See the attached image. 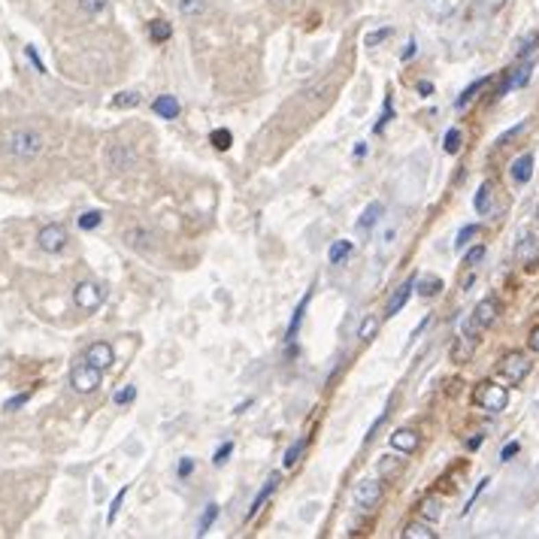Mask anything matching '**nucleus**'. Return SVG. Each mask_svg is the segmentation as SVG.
<instances>
[{"mask_svg": "<svg viewBox=\"0 0 539 539\" xmlns=\"http://www.w3.org/2000/svg\"><path fill=\"white\" fill-rule=\"evenodd\" d=\"M149 34H152V40H155V43H164V40H170V36H173V27H170V21L155 19V21H149Z\"/></svg>", "mask_w": 539, "mask_h": 539, "instance_id": "obj_18", "label": "nucleus"}, {"mask_svg": "<svg viewBox=\"0 0 539 539\" xmlns=\"http://www.w3.org/2000/svg\"><path fill=\"white\" fill-rule=\"evenodd\" d=\"M518 448H521L518 442H509V446H506L503 451H500V461H512V457L518 455Z\"/></svg>", "mask_w": 539, "mask_h": 539, "instance_id": "obj_44", "label": "nucleus"}, {"mask_svg": "<svg viewBox=\"0 0 539 539\" xmlns=\"http://www.w3.org/2000/svg\"><path fill=\"white\" fill-rule=\"evenodd\" d=\"M485 85H488V79H479V82H472V85H470V88H467V91H464V94H461V97H457V104H455V106H457V109H464V106H467V104H470V100H472V97H476V94H479V91H482V88H485Z\"/></svg>", "mask_w": 539, "mask_h": 539, "instance_id": "obj_27", "label": "nucleus"}, {"mask_svg": "<svg viewBox=\"0 0 539 539\" xmlns=\"http://www.w3.org/2000/svg\"><path fill=\"white\" fill-rule=\"evenodd\" d=\"M218 518V506L215 503H209L206 509H203V515H200V524H197V536H203L209 527H213V521Z\"/></svg>", "mask_w": 539, "mask_h": 539, "instance_id": "obj_24", "label": "nucleus"}, {"mask_svg": "<svg viewBox=\"0 0 539 539\" xmlns=\"http://www.w3.org/2000/svg\"><path fill=\"white\" fill-rule=\"evenodd\" d=\"M412 288H415V279H406L403 285H400L394 294H391V300H388V315H397V312L403 309L406 300H409V294H412Z\"/></svg>", "mask_w": 539, "mask_h": 539, "instance_id": "obj_14", "label": "nucleus"}, {"mask_svg": "<svg viewBox=\"0 0 539 539\" xmlns=\"http://www.w3.org/2000/svg\"><path fill=\"white\" fill-rule=\"evenodd\" d=\"M391 448H397V451H415V448H418V433L409 431V427H400V431L391 433Z\"/></svg>", "mask_w": 539, "mask_h": 539, "instance_id": "obj_12", "label": "nucleus"}, {"mask_svg": "<svg viewBox=\"0 0 539 539\" xmlns=\"http://www.w3.org/2000/svg\"><path fill=\"white\" fill-rule=\"evenodd\" d=\"M230 451H234V442H224V446L215 451V457H213V464H215V467H221V464H228V455H230Z\"/></svg>", "mask_w": 539, "mask_h": 539, "instance_id": "obj_40", "label": "nucleus"}, {"mask_svg": "<svg viewBox=\"0 0 539 539\" xmlns=\"http://www.w3.org/2000/svg\"><path fill=\"white\" fill-rule=\"evenodd\" d=\"M421 512H424V518H431V521H436L440 518V503H436V500H424V503H421Z\"/></svg>", "mask_w": 539, "mask_h": 539, "instance_id": "obj_36", "label": "nucleus"}, {"mask_svg": "<svg viewBox=\"0 0 539 539\" xmlns=\"http://www.w3.org/2000/svg\"><path fill=\"white\" fill-rule=\"evenodd\" d=\"M6 152L21 158V161H31L43 152V136L36 130H16V134L6 140Z\"/></svg>", "mask_w": 539, "mask_h": 539, "instance_id": "obj_1", "label": "nucleus"}, {"mask_svg": "<svg viewBox=\"0 0 539 539\" xmlns=\"http://www.w3.org/2000/svg\"><path fill=\"white\" fill-rule=\"evenodd\" d=\"M476 234H479V224H467V228H464L461 234H457V243H455V245H457V249H464V245H467Z\"/></svg>", "mask_w": 539, "mask_h": 539, "instance_id": "obj_35", "label": "nucleus"}, {"mask_svg": "<svg viewBox=\"0 0 539 539\" xmlns=\"http://www.w3.org/2000/svg\"><path fill=\"white\" fill-rule=\"evenodd\" d=\"M515 258H518V264H524V267H536L539 264V239L534 234H524L518 239V245H515Z\"/></svg>", "mask_w": 539, "mask_h": 539, "instance_id": "obj_8", "label": "nucleus"}, {"mask_svg": "<svg viewBox=\"0 0 539 539\" xmlns=\"http://www.w3.org/2000/svg\"><path fill=\"white\" fill-rule=\"evenodd\" d=\"M536 43H539V34H527V40H521V46H518V55H527Z\"/></svg>", "mask_w": 539, "mask_h": 539, "instance_id": "obj_42", "label": "nucleus"}, {"mask_svg": "<svg viewBox=\"0 0 539 539\" xmlns=\"http://www.w3.org/2000/svg\"><path fill=\"white\" fill-rule=\"evenodd\" d=\"M476 403L482 406L485 412H503L506 406H509V391L503 388V385H497V382H482L479 385V391H476Z\"/></svg>", "mask_w": 539, "mask_h": 539, "instance_id": "obj_2", "label": "nucleus"}, {"mask_svg": "<svg viewBox=\"0 0 539 539\" xmlns=\"http://www.w3.org/2000/svg\"><path fill=\"white\" fill-rule=\"evenodd\" d=\"M85 361L88 363H94L97 370H106V367H112V361H115V355H112V346L109 342H91L88 346V352H85Z\"/></svg>", "mask_w": 539, "mask_h": 539, "instance_id": "obj_10", "label": "nucleus"}, {"mask_svg": "<svg viewBox=\"0 0 539 539\" xmlns=\"http://www.w3.org/2000/svg\"><path fill=\"white\" fill-rule=\"evenodd\" d=\"M136 397V388H134V385H130V388H121V391H115V403H119V406H128L130 403V400H134Z\"/></svg>", "mask_w": 539, "mask_h": 539, "instance_id": "obj_38", "label": "nucleus"}, {"mask_svg": "<svg viewBox=\"0 0 539 539\" xmlns=\"http://www.w3.org/2000/svg\"><path fill=\"white\" fill-rule=\"evenodd\" d=\"M152 109H155L158 115H161V119H176L179 115V100L173 97V94H161V97L155 100V104H152Z\"/></svg>", "mask_w": 539, "mask_h": 539, "instance_id": "obj_16", "label": "nucleus"}, {"mask_svg": "<svg viewBox=\"0 0 539 539\" xmlns=\"http://www.w3.org/2000/svg\"><path fill=\"white\" fill-rule=\"evenodd\" d=\"M530 176H534V155H521L518 161L512 164V179L518 182V185H524V182H530Z\"/></svg>", "mask_w": 539, "mask_h": 539, "instance_id": "obj_17", "label": "nucleus"}, {"mask_svg": "<svg viewBox=\"0 0 539 539\" xmlns=\"http://www.w3.org/2000/svg\"><path fill=\"white\" fill-rule=\"evenodd\" d=\"M388 36H391V27H379V31H373V34L363 36V43H367V46H379V43L388 40Z\"/></svg>", "mask_w": 539, "mask_h": 539, "instance_id": "obj_34", "label": "nucleus"}, {"mask_svg": "<svg viewBox=\"0 0 539 539\" xmlns=\"http://www.w3.org/2000/svg\"><path fill=\"white\" fill-rule=\"evenodd\" d=\"M500 370H503V376L515 385V382H521V379L530 373V361L524 358L521 352H512V355H506V358H503V363H500Z\"/></svg>", "mask_w": 539, "mask_h": 539, "instance_id": "obj_6", "label": "nucleus"}, {"mask_svg": "<svg viewBox=\"0 0 539 539\" xmlns=\"http://www.w3.org/2000/svg\"><path fill=\"white\" fill-rule=\"evenodd\" d=\"M106 291L104 285H97V282H79L76 288H73V300L82 312H94L100 303H104Z\"/></svg>", "mask_w": 539, "mask_h": 539, "instance_id": "obj_4", "label": "nucleus"}, {"mask_svg": "<svg viewBox=\"0 0 539 539\" xmlns=\"http://www.w3.org/2000/svg\"><path fill=\"white\" fill-rule=\"evenodd\" d=\"M176 3H179V12H182V16H188V19L200 16V12L206 10V0H176Z\"/></svg>", "mask_w": 539, "mask_h": 539, "instance_id": "obj_22", "label": "nucleus"}, {"mask_svg": "<svg viewBox=\"0 0 539 539\" xmlns=\"http://www.w3.org/2000/svg\"><path fill=\"white\" fill-rule=\"evenodd\" d=\"M530 70H534V64H530V61L524 64V67H518V70H515V76L506 82V88H503V91H509V88H521V85H527V79H530Z\"/></svg>", "mask_w": 539, "mask_h": 539, "instance_id": "obj_23", "label": "nucleus"}, {"mask_svg": "<svg viewBox=\"0 0 539 539\" xmlns=\"http://www.w3.org/2000/svg\"><path fill=\"white\" fill-rule=\"evenodd\" d=\"M530 348H534V352L539 355V327H536L534 333H530Z\"/></svg>", "mask_w": 539, "mask_h": 539, "instance_id": "obj_47", "label": "nucleus"}, {"mask_svg": "<svg viewBox=\"0 0 539 539\" xmlns=\"http://www.w3.org/2000/svg\"><path fill=\"white\" fill-rule=\"evenodd\" d=\"M27 400H31V394H19V397L6 400V406H3V409H6V412H16L19 406H25V403H27Z\"/></svg>", "mask_w": 539, "mask_h": 539, "instance_id": "obj_41", "label": "nucleus"}, {"mask_svg": "<svg viewBox=\"0 0 539 539\" xmlns=\"http://www.w3.org/2000/svg\"><path fill=\"white\" fill-rule=\"evenodd\" d=\"M415 49H418V46H415V40H409V43H406V52H403V61H409V58L415 55Z\"/></svg>", "mask_w": 539, "mask_h": 539, "instance_id": "obj_46", "label": "nucleus"}, {"mask_svg": "<svg viewBox=\"0 0 539 539\" xmlns=\"http://www.w3.org/2000/svg\"><path fill=\"white\" fill-rule=\"evenodd\" d=\"M482 258H485V249H482V245H476V249L467 252V264H470V267H476Z\"/></svg>", "mask_w": 539, "mask_h": 539, "instance_id": "obj_43", "label": "nucleus"}, {"mask_svg": "<svg viewBox=\"0 0 539 539\" xmlns=\"http://www.w3.org/2000/svg\"><path fill=\"white\" fill-rule=\"evenodd\" d=\"M440 288H442V282H440V279H421V282H418V294H421V297H433V294H440Z\"/></svg>", "mask_w": 539, "mask_h": 539, "instance_id": "obj_30", "label": "nucleus"}, {"mask_svg": "<svg viewBox=\"0 0 539 539\" xmlns=\"http://www.w3.org/2000/svg\"><path fill=\"white\" fill-rule=\"evenodd\" d=\"M376 331H379V318H373V315H367L361 322V327H358V337L363 339V342H370L376 337Z\"/></svg>", "mask_w": 539, "mask_h": 539, "instance_id": "obj_25", "label": "nucleus"}, {"mask_svg": "<svg viewBox=\"0 0 539 539\" xmlns=\"http://www.w3.org/2000/svg\"><path fill=\"white\" fill-rule=\"evenodd\" d=\"M488 206H491V182H485V185L476 191V213L485 215Z\"/></svg>", "mask_w": 539, "mask_h": 539, "instance_id": "obj_26", "label": "nucleus"}, {"mask_svg": "<svg viewBox=\"0 0 539 539\" xmlns=\"http://www.w3.org/2000/svg\"><path fill=\"white\" fill-rule=\"evenodd\" d=\"M100 373H104V370H97V367H94V363H88V361L76 363V367H73V373H70L73 391H76V394H91V391H97Z\"/></svg>", "mask_w": 539, "mask_h": 539, "instance_id": "obj_3", "label": "nucleus"}, {"mask_svg": "<svg viewBox=\"0 0 539 539\" xmlns=\"http://www.w3.org/2000/svg\"><path fill=\"white\" fill-rule=\"evenodd\" d=\"M348 254H352V243H348V239H339V243L331 245V254H327V258H331V264H342Z\"/></svg>", "mask_w": 539, "mask_h": 539, "instance_id": "obj_20", "label": "nucleus"}, {"mask_svg": "<svg viewBox=\"0 0 539 539\" xmlns=\"http://www.w3.org/2000/svg\"><path fill=\"white\" fill-rule=\"evenodd\" d=\"M125 494H128V488H121L119 494H115V500H112V506H109V524L115 521V515H119V509H121V503H125Z\"/></svg>", "mask_w": 539, "mask_h": 539, "instance_id": "obj_39", "label": "nucleus"}, {"mask_svg": "<svg viewBox=\"0 0 539 539\" xmlns=\"http://www.w3.org/2000/svg\"><path fill=\"white\" fill-rule=\"evenodd\" d=\"M27 58H31V61H34V67H36V70H40V73H46V67H43V61H40V58H36V52H34L31 46H27Z\"/></svg>", "mask_w": 539, "mask_h": 539, "instance_id": "obj_45", "label": "nucleus"}, {"mask_svg": "<svg viewBox=\"0 0 539 539\" xmlns=\"http://www.w3.org/2000/svg\"><path fill=\"white\" fill-rule=\"evenodd\" d=\"M382 215H385L382 203H370V206L361 213V218H358V230H373L376 224L382 221Z\"/></svg>", "mask_w": 539, "mask_h": 539, "instance_id": "obj_15", "label": "nucleus"}, {"mask_svg": "<svg viewBox=\"0 0 539 539\" xmlns=\"http://www.w3.org/2000/svg\"><path fill=\"white\" fill-rule=\"evenodd\" d=\"M276 488H279V472H273V476H270V479H267V485H264V488H261V494H258V497H254V503H252V509H249V515H245V521H252V518H254V515H258V512H261V509H264V503H267V497H270V494H273V491H276Z\"/></svg>", "mask_w": 539, "mask_h": 539, "instance_id": "obj_13", "label": "nucleus"}, {"mask_svg": "<svg viewBox=\"0 0 539 539\" xmlns=\"http://www.w3.org/2000/svg\"><path fill=\"white\" fill-rule=\"evenodd\" d=\"M36 243H40V249L43 252H49V254H58L67 245V230L61 228V224H46V228L36 234Z\"/></svg>", "mask_w": 539, "mask_h": 539, "instance_id": "obj_5", "label": "nucleus"}, {"mask_svg": "<svg viewBox=\"0 0 539 539\" xmlns=\"http://www.w3.org/2000/svg\"><path fill=\"white\" fill-rule=\"evenodd\" d=\"M379 500H382V482H376V479H367V482H361L355 488V503L361 509L379 506Z\"/></svg>", "mask_w": 539, "mask_h": 539, "instance_id": "obj_7", "label": "nucleus"}, {"mask_svg": "<svg viewBox=\"0 0 539 539\" xmlns=\"http://www.w3.org/2000/svg\"><path fill=\"white\" fill-rule=\"evenodd\" d=\"M213 145H215V149H230V130H215V134H213Z\"/></svg>", "mask_w": 539, "mask_h": 539, "instance_id": "obj_37", "label": "nucleus"}, {"mask_svg": "<svg viewBox=\"0 0 539 539\" xmlns=\"http://www.w3.org/2000/svg\"><path fill=\"white\" fill-rule=\"evenodd\" d=\"M418 91H421V94H431V91H433V85H431V82H421V85H418Z\"/></svg>", "mask_w": 539, "mask_h": 539, "instance_id": "obj_49", "label": "nucleus"}, {"mask_svg": "<svg viewBox=\"0 0 539 539\" xmlns=\"http://www.w3.org/2000/svg\"><path fill=\"white\" fill-rule=\"evenodd\" d=\"M106 3H109V0H79V6H82L88 16H97V12H104Z\"/></svg>", "mask_w": 539, "mask_h": 539, "instance_id": "obj_33", "label": "nucleus"}, {"mask_svg": "<svg viewBox=\"0 0 539 539\" xmlns=\"http://www.w3.org/2000/svg\"><path fill=\"white\" fill-rule=\"evenodd\" d=\"M303 451H306V440H300L297 446H291V448H288V455H285V467H294V464L300 461Z\"/></svg>", "mask_w": 539, "mask_h": 539, "instance_id": "obj_32", "label": "nucleus"}, {"mask_svg": "<svg viewBox=\"0 0 539 539\" xmlns=\"http://www.w3.org/2000/svg\"><path fill=\"white\" fill-rule=\"evenodd\" d=\"M100 221H104V213H97V209H91V213L79 215V228H82V230H94V228H100Z\"/></svg>", "mask_w": 539, "mask_h": 539, "instance_id": "obj_28", "label": "nucleus"}, {"mask_svg": "<svg viewBox=\"0 0 539 539\" xmlns=\"http://www.w3.org/2000/svg\"><path fill=\"white\" fill-rule=\"evenodd\" d=\"M306 303H309V294H306L303 300H300V306H297V312H294V318H291V324H288V339H294V337H297V327H300V318H303Z\"/></svg>", "mask_w": 539, "mask_h": 539, "instance_id": "obj_29", "label": "nucleus"}, {"mask_svg": "<svg viewBox=\"0 0 539 539\" xmlns=\"http://www.w3.org/2000/svg\"><path fill=\"white\" fill-rule=\"evenodd\" d=\"M191 470H194V464H191V461H182V464H179V476H188Z\"/></svg>", "mask_w": 539, "mask_h": 539, "instance_id": "obj_48", "label": "nucleus"}, {"mask_svg": "<svg viewBox=\"0 0 539 539\" xmlns=\"http://www.w3.org/2000/svg\"><path fill=\"white\" fill-rule=\"evenodd\" d=\"M403 539H436V534H433L431 527H427V524H418V521H415V524H409V527L403 530Z\"/></svg>", "mask_w": 539, "mask_h": 539, "instance_id": "obj_21", "label": "nucleus"}, {"mask_svg": "<svg viewBox=\"0 0 539 539\" xmlns=\"http://www.w3.org/2000/svg\"><path fill=\"white\" fill-rule=\"evenodd\" d=\"M497 322V300H482L476 306V312H472V331H485V327H491Z\"/></svg>", "mask_w": 539, "mask_h": 539, "instance_id": "obj_11", "label": "nucleus"}, {"mask_svg": "<svg viewBox=\"0 0 539 539\" xmlns=\"http://www.w3.org/2000/svg\"><path fill=\"white\" fill-rule=\"evenodd\" d=\"M112 106L115 109H134V106H140V91H121V94H115Z\"/></svg>", "mask_w": 539, "mask_h": 539, "instance_id": "obj_19", "label": "nucleus"}, {"mask_svg": "<svg viewBox=\"0 0 539 539\" xmlns=\"http://www.w3.org/2000/svg\"><path fill=\"white\" fill-rule=\"evenodd\" d=\"M446 152L448 155H457V152H461V130L457 128H451L446 134Z\"/></svg>", "mask_w": 539, "mask_h": 539, "instance_id": "obj_31", "label": "nucleus"}, {"mask_svg": "<svg viewBox=\"0 0 539 539\" xmlns=\"http://www.w3.org/2000/svg\"><path fill=\"white\" fill-rule=\"evenodd\" d=\"M106 161H109V167H112V170H130V167L136 164V155H134V149H130V145L115 143V145H109Z\"/></svg>", "mask_w": 539, "mask_h": 539, "instance_id": "obj_9", "label": "nucleus"}]
</instances>
